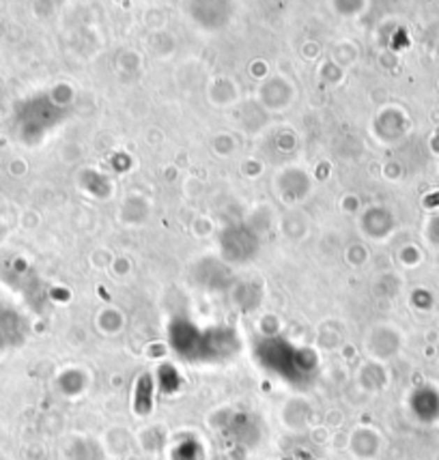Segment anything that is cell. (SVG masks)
<instances>
[{"label":"cell","mask_w":439,"mask_h":460,"mask_svg":"<svg viewBox=\"0 0 439 460\" xmlns=\"http://www.w3.org/2000/svg\"><path fill=\"white\" fill-rule=\"evenodd\" d=\"M134 406H136V413H140V415H147L151 411V406H153V381H151L149 374L140 376V381H138Z\"/></svg>","instance_id":"6da1fadb"}]
</instances>
